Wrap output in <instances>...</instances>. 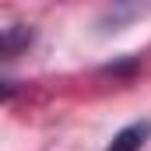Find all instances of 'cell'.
<instances>
[{"label": "cell", "instance_id": "cell-1", "mask_svg": "<svg viewBox=\"0 0 151 151\" xmlns=\"http://www.w3.org/2000/svg\"><path fill=\"white\" fill-rule=\"evenodd\" d=\"M32 42H35V28H32V25H11V28H0V60H14V56H21Z\"/></svg>", "mask_w": 151, "mask_h": 151}, {"label": "cell", "instance_id": "cell-2", "mask_svg": "<svg viewBox=\"0 0 151 151\" xmlns=\"http://www.w3.org/2000/svg\"><path fill=\"white\" fill-rule=\"evenodd\" d=\"M148 137H151V119H141V123L123 127V130L113 137V144H109L106 151H141Z\"/></svg>", "mask_w": 151, "mask_h": 151}, {"label": "cell", "instance_id": "cell-3", "mask_svg": "<svg viewBox=\"0 0 151 151\" xmlns=\"http://www.w3.org/2000/svg\"><path fill=\"white\" fill-rule=\"evenodd\" d=\"M18 95V84L14 81H0V102H7V99H14Z\"/></svg>", "mask_w": 151, "mask_h": 151}]
</instances>
